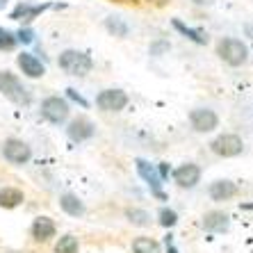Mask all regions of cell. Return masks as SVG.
I'll list each match as a JSON object with an SVG mask.
<instances>
[{
  "mask_svg": "<svg viewBox=\"0 0 253 253\" xmlns=\"http://www.w3.org/2000/svg\"><path fill=\"white\" fill-rule=\"evenodd\" d=\"M219 59L228 66H242L249 62V46L237 37H224L217 42Z\"/></svg>",
  "mask_w": 253,
  "mask_h": 253,
  "instance_id": "6da1fadb",
  "label": "cell"
},
{
  "mask_svg": "<svg viewBox=\"0 0 253 253\" xmlns=\"http://www.w3.org/2000/svg\"><path fill=\"white\" fill-rule=\"evenodd\" d=\"M0 94L12 100L14 105L21 107H28L32 103L30 89H25V84L18 80V76H14L12 71H0Z\"/></svg>",
  "mask_w": 253,
  "mask_h": 253,
  "instance_id": "7a4b0ae2",
  "label": "cell"
},
{
  "mask_svg": "<svg viewBox=\"0 0 253 253\" xmlns=\"http://www.w3.org/2000/svg\"><path fill=\"white\" fill-rule=\"evenodd\" d=\"M57 64H59V69L64 71V73H69V76L84 78L89 71L94 69V59L89 57L87 53H83V50L69 48V50H64V53L59 55Z\"/></svg>",
  "mask_w": 253,
  "mask_h": 253,
  "instance_id": "3957f363",
  "label": "cell"
},
{
  "mask_svg": "<svg viewBox=\"0 0 253 253\" xmlns=\"http://www.w3.org/2000/svg\"><path fill=\"white\" fill-rule=\"evenodd\" d=\"M210 151L219 158H237L244 151V141L235 132H224L210 141Z\"/></svg>",
  "mask_w": 253,
  "mask_h": 253,
  "instance_id": "277c9868",
  "label": "cell"
},
{
  "mask_svg": "<svg viewBox=\"0 0 253 253\" xmlns=\"http://www.w3.org/2000/svg\"><path fill=\"white\" fill-rule=\"evenodd\" d=\"M2 155L9 165L23 167L32 160V148H30L28 141L16 139V137H9V139L2 141Z\"/></svg>",
  "mask_w": 253,
  "mask_h": 253,
  "instance_id": "5b68a950",
  "label": "cell"
},
{
  "mask_svg": "<svg viewBox=\"0 0 253 253\" xmlns=\"http://www.w3.org/2000/svg\"><path fill=\"white\" fill-rule=\"evenodd\" d=\"M69 114H71V105L66 103L64 98H59V96H48V98H43L42 117L46 119V121L59 126V124H64L66 119H69Z\"/></svg>",
  "mask_w": 253,
  "mask_h": 253,
  "instance_id": "8992f818",
  "label": "cell"
},
{
  "mask_svg": "<svg viewBox=\"0 0 253 253\" xmlns=\"http://www.w3.org/2000/svg\"><path fill=\"white\" fill-rule=\"evenodd\" d=\"M96 105L103 112H121L128 105V94L124 89H103L96 96Z\"/></svg>",
  "mask_w": 253,
  "mask_h": 253,
  "instance_id": "52a82bcc",
  "label": "cell"
},
{
  "mask_svg": "<svg viewBox=\"0 0 253 253\" xmlns=\"http://www.w3.org/2000/svg\"><path fill=\"white\" fill-rule=\"evenodd\" d=\"M189 126L196 132H212V130L219 128V117L210 107H196L189 112Z\"/></svg>",
  "mask_w": 253,
  "mask_h": 253,
  "instance_id": "ba28073f",
  "label": "cell"
},
{
  "mask_svg": "<svg viewBox=\"0 0 253 253\" xmlns=\"http://www.w3.org/2000/svg\"><path fill=\"white\" fill-rule=\"evenodd\" d=\"M173 183L183 189H192L201 183V167L194 162H185L173 171Z\"/></svg>",
  "mask_w": 253,
  "mask_h": 253,
  "instance_id": "9c48e42d",
  "label": "cell"
},
{
  "mask_svg": "<svg viewBox=\"0 0 253 253\" xmlns=\"http://www.w3.org/2000/svg\"><path fill=\"white\" fill-rule=\"evenodd\" d=\"M66 135H69L71 141L80 144V141H87L96 135V126L91 124L87 117H76L69 124V128H66Z\"/></svg>",
  "mask_w": 253,
  "mask_h": 253,
  "instance_id": "30bf717a",
  "label": "cell"
},
{
  "mask_svg": "<svg viewBox=\"0 0 253 253\" xmlns=\"http://www.w3.org/2000/svg\"><path fill=\"white\" fill-rule=\"evenodd\" d=\"M135 165H137V171H139V176L146 180V185L151 187V192H153L155 196H158L160 201H165V194H162V178H160V173L155 171V167L153 165H148L146 160H135Z\"/></svg>",
  "mask_w": 253,
  "mask_h": 253,
  "instance_id": "8fae6325",
  "label": "cell"
},
{
  "mask_svg": "<svg viewBox=\"0 0 253 253\" xmlns=\"http://www.w3.org/2000/svg\"><path fill=\"white\" fill-rule=\"evenodd\" d=\"M16 64L28 78H42L46 73V66L42 64V59L35 57L32 53H21L16 57Z\"/></svg>",
  "mask_w": 253,
  "mask_h": 253,
  "instance_id": "7c38bea8",
  "label": "cell"
},
{
  "mask_svg": "<svg viewBox=\"0 0 253 253\" xmlns=\"http://www.w3.org/2000/svg\"><path fill=\"white\" fill-rule=\"evenodd\" d=\"M228 224L230 217L221 210H210L203 214V228L208 233H224V230H228Z\"/></svg>",
  "mask_w": 253,
  "mask_h": 253,
  "instance_id": "4fadbf2b",
  "label": "cell"
},
{
  "mask_svg": "<svg viewBox=\"0 0 253 253\" xmlns=\"http://www.w3.org/2000/svg\"><path fill=\"white\" fill-rule=\"evenodd\" d=\"M208 194H210L212 201H217V203H221V201H230L233 196L237 194V185L233 183V180H214V183L210 185V189H208Z\"/></svg>",
  "mask_w": 253,
  "mask_h": 253,
  "instance_id": "5bb4252c",
  "label": "cell"
},
{
  "mask_svg": "<svg viewBox=\"0 0 253 253\" xmlns=\"http://www.w3.org/2000/svg\"><path fill=\"white\" fill-rule=\"evenodd\" d=\"M30 233H32V237H35L37 242H48L50 237H55L57 226H55V221L50 217H37L32 228H30Z\"/></svg>",
  "mask_w": 253,
  "mask_h": 253,
  "instance_id": "9a60e30c",
  "label": "cell"
},
{
  "mask_svg": "<svg viewBox=\"0 0 253 253\" xmlns=\"http://www.w3.org/2000/svg\"><path fill=\"white\" fill-rule=\"evenodd\" d=\"M25 201V194L18 187H2L0 189V208L5 210H14Z\"/></svg>",
  "mask_w": 253,
  "mask_h": 253,
  "instance_id": "2e32d148",
  "label": "cell"
},
{
  "mask_svg": "<svg viewBox=\"0 0 253 253\" xmlns=\"http://www.w3.org/2000/svg\"><path fill=\"white\" fill-rule=\"evenodd\" d=\"M59 208L69 214V217H83L84 214V203L80 199H78L76 194H62L59 196Z\"/></svg>",
  "mask_w": 253,
  "mask_h": 253,
  "instance_id": "e0dca14e",
  "label": "cell"
},
{
  "mask_svg": "<svg viewBox=\"0 0 253 253\" xmlns=\"http://www.w3.org/2000/svg\"><path fill=\"white\" fill-rule=\"evenodd\" d=\"M46 7L43 5H30V2H21V5H16V9L12 12L14 21H32V18L37 16V14H42Z\"/></svg>",
  "mask_w": 253,
  "mask_h": 253,
  "instance_id": "ac0fdd59",
  "label": "cell"
},
{
  "mask_svg": "<svg viewBox=\"0 0 253 253\" xmlns=\"http://www.w3.org/2000/svg\"><path fill=\"white\" fill-rule=\"evenodd\" d=\"M173 28H176V30H178V32H180V35H183V37H187V39H192V42H194V43H201V46H203V43H208V37L203 35L201 30L187 28V25H185L183 21H178V18H173Z\"/></svg>",
  "mask_w": 253,
  "mask_h": 253,
  "instance_id": "d6986e66",
  "label": "cell"
},
{
  "mask_svg": "<svg viewBox=\"0 0 253 253\" xmlns=\"http://www.w3.org/2000/svg\"><path fill=\"white\" fill-rule=\"evenodd\" d=\"M132 253H160V244L153 237H137L132 242Z\"/></svg>",
  "mask_w": 253,
  "mask_h": 253,
  "instance_id": "ffe728a7",
  "label": "cell"
},
{
  "mask_svg": "<svg viewBox=\"0 0 253 253\" xmlns=\"http://www.w3.org/2000/svg\"><path fill=\"white\" fill-rule=\"evenodd\" d=\"M80 251V244H78L76 235H62L55 244V253H78Z\"/></svg>",
  "mask_w": 253,
  "mask_h": 253,
  "instance_id": "44dd1931",
  "label": "cell"
},
{
  "mask_svg": "<svg viewBox=\"0 0 253 253\" xmlns=\"http://www.w3.org/2000/svg\"><path fill=\"white\" fill-rule=\"evenodd\" d=\"M126 219H128L132 226H148L151 224V214L141 208H128L126 210Z\"/></svg>",
  "mask_w": 253,
  "mask_h": 253,
  "instance_id": "7402d4cb",
  "label": "cell"
},
{
  "mask_svg": "<svg viewBox=\"0 0 253 253\" xmlns=\"http://www.w3.org/2000/svg\"><path fill=\"white\" fill-rule=\"evenodd\" d=\"M105 28L110 30L114 37H126V35H128V25H126L121 18H112V16H110L105 21Z\"/></svg>",
  "mask_w": 253,
  "mask_h": 253,
  "instance_id": "603a6c76",
  "label": "cell"
},
{
  "mask_svg": "<svg viewBox=\"0 0 253 253\" xmlns=\"http://www.w3.org/2000/svg\"><path fill=\"white\" fill-rule=\"evenodd\" d=\"M158 217H160V226H162V228H173V226L178 224V214L171 210V208H162Z\"/></svg>",
  "mask_w": 253,
  "mask_h": 253,
  "instance_id": "cb8c5ba5",
  "label": "cell"
},
{
  "mask_svg": "<svg viewBox=\"0 0 253 253\" xmlns=\"http://www.w3.org/2000/svg\"><path fill=\"white\" fill-rule=\"evenodd\" d=\"M18 43L16 35H12V32H7V30H2L0 32V50H5V53H9V50H14Z\"/></svg>",
  "mask_w": 253,
  "mask_h": 253,
  "instance_id": "d4e9b609",
  "label": "cell"
},
{
  "mask_svg": "<svg viewBox=\"0 0 253 253\" xmlns=\"http://www.w3.org/2000/svg\"><path fill=\"white\" fill-rule=\"evenodd\" d=\"M16 39H18V42H23V43H32V42H35V32H32V30H28V28H21V30H18V35H16Z\"/></svg>",
  "mask_w": 253,
  "mask_h": 253,
  "instance_id": "484cf974",
  "label": "cell"
},
{
  "mask_svg": "<svg viewBox=\"0 0 253 253\" xmlns=\"http://www.w3.org/2000/svg\"><path fill=\"white\" fill-rule=\"evenodd\" d=\"M66 94H69V98H73V100H78V103H80V105H83V107H87V100H84V98H83V96L78 94L76 89H66Z\"/></svg>",
  "mask_w": 253,
  "mask_h": 253,
  "instance_id": "4316f807",
  "label": "cell"
},
{
  "mask_svg": "<svg viewBox=\"0 0 253 253\" xmlns=\"http://www.w3.org/2000/svg\"><path fill=\"white\" fill-rule=\"evenodd\" d=\"M158 169H160V178H162V180H165V178L169 176V167H167L165 162H162V165H158Z\"/></svg>",
  "mask_w": 253,
  "mask_h": 253,
  "instance_id": "83f0119b",
  "label": "cell"
},
{
  "mask_svg": "<svg viewBox=\"0 0 253 253\" xmlns=\"http://www.w3.org/2000/svg\"><path fill=\"white\" fill-rule=\"evenodd\" d=\"M167 253H178V249L173 247V242H171V237H167Z\"/></svg>",
  "mask_w": 253,
  "mask_h": 253,
  "instance_id": "f1b7e54d",
  "label": "cell"
},
{
  "mask_svg": "<svg viewBox=\"0 0 253 253\" xmlns=\"http://www.w3.org/2000/svg\"><path fill=\"white\" fill-rule=\"evenodd\" d=\"M196 5H212V0H194Z\"/></svg>",
  "mask_w": 253,
  "mask_h": 253,
  "instance_id": "f546056e",
  "label": "cell"
},
{
  "mask_svg": "<svg viewBox=\"0 0 253 253\" xmlns=\"http://www.w3.org/2000/svg\"><path fill=\"white\" fill-rule=\"evenodd\" d=\"M244 208H247V210H253V203H249V206H244Z\"/></svg>",
  "mask_w": 253,
  "mask_h": 253,
  "instance_id": "4dcf8cb0",
  "label": "cell"
},
{
  "mask_svg": "<svg viewBox=\"0 0 253 253\" xmlns=\"http://www.w3.org/2000/svg\"><path fill=\"white\" fill-rule=\"evenodd\" d=\"M5 2H7V0H0V7H2V5H5Z\"/></svg>",
  "mask_w": 253,
  "mask_h": 253,
  "instance_id": "1f68e13d",
  "label": "cell"
},
{
  "mask_svg": "<svg viewBox=\"0 0 253 253\" xmlns=\"http://www.w3.org/2000/svg\"><path fill=\"white\" fill-rule=\"evenodd\" d=\"M112 2H126V0H112Z\"/></svg>",
  "mask_w": 253,
  "mask_h": 253,
  "instance_id": "d6a6232c",
  "label": "cell"
},
{
  "mask_svg": "<svg viewBox=\"0 0 253 253\" xmlns=\"http://www.w3.org/2000/svg\"><path fill=\"white\" fill-rule=\"evenodd\" d=\"M0 32H2V30H0Z\"/></svg>",
  "mask_w": 253,
  "mask_h": 253,
  "instance_id": "836d02e7",
  "label": "cell"
}]
</instances>
